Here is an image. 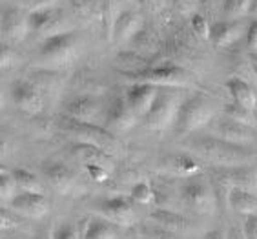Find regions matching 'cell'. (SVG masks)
<instances>
[{
  "mask_svg": "<svg viewBox=\"0 0 257 239\" xmlns=\"http://www.w3.org/2000/svg\"><path fill=\"white\" fill-rule=\"evenodd\" d=\"M188 148L199 154L203 159L217 166H242L252 165L257 154L252 148L242 145H233L215 137V135H199L188 141Z\"/></svg>",
  "mask_w": 257,
  "mask_h": 239,
  "instance_id": "cell-1",
  "label": "cell"
},
{
  "mask_svg": "<svg viewBox=\"0 0 257 239\" xmlns=\"http://www.w3.org/2000/svg\"><path fill=\"white\" fill-rule=\"evenodd\" d=\"M213 117H215L213 100L208 99L206 95H193L184 102H181L175 126H177L179 134L190 135L199 132L201 128H206Z\"/></svg>",
  "mask_w": 257,
  "mask_h": 239,
  "instance_id": "cell-2",
  "label": "cell"
},
{
  "mask_svg": "<svg viewBox=\"0 0 257 239\" xmlns=\"http://www.w3.org/2000/svg\"><path fill=\"white\" fill-rule=\"evenodd\" d=\"M79 57V40L71 31L48 37L39 46V59L48 68H68Z\"/></svg>",
  "mask_w": 257,
  "mask_h": 239,
  "instance_id": "cell-3",
  "label": "cell"
},
{
  "mask_svg": "<svg viewBox=\"0 0 257 239\" xmlns=\"http://www.w3.org/2000/svg\"><path fill=\"white\" fill-rule=\"evenodd\" d=\"M181 199L192 212L201 215L212 214L217 204V194L213 188L212 181L197 174L186 177L181 184Z\"/></svg>",
  "mask_w": 257,
  "mask_h": 239,
  "instance_id": "cell-4",
  "label": "cell"
},
{
  "mask_svg": "<svg viewBox=\"0 0 257 239\" xmlns=\"http://www.w3.org/2000/svg\"><path fill=\"white\" fill-rule=\"evenodd\" d=\"M130 80H134V84H152V86H188L192 82V73L186 71L183 66L177 64H161V66H150L146 70L137 71L132 75H124Z\"/></svg>",
  "mask_w": 257,
  "mask_h": 239,
  "instance_id": "cell-5",
  "label": "cell"
},
{
  "mask_svg": "<svg viewBox=\"0 0 257 239\" xmlns=\"http://www.w3.org/2000/svg\"><path fill=\"white\" fill-rule=\"evenodd\" d=\"M64 128L77 135L80 143L97 146V148L104 150L109 155L120 150V143L117 141V137L111 132H108L104 126H97L95 123H79V121L73 119H66Z\"/></svg>",
  "mask_w": 257,
  "mask_h": 239,
  "instance_id": "cell-6",
  "label": "cell"
},
{
  "mask_svg": "<svg viewBox=\"0 0 257 239\" xmlns=\"http://www.w3.org/2000/svg\"><path fill=\"white\" fill-rule=\"evenodd\" d=\"M212 184L219 188L239 190H257V168L252 165L242 166H215L212 172Z\"/></svg>",
  "mask_w": 257,
  "mask_h": 239,
  "instance_id": "cell-7",
  "label": "cell"
},
{
  "mask_svg": "<svg viewBox=\"0 0 257 239\" xmlns=\"http://www.w3.org/2000/svg\"><path fill=\"white\" fill-rule=\"evenodd\" d=\"M179 106H181V102L175 95L159 93L150 111L144 115V125L154 132H163V130L170 128L172 125H175Z\"/></svg>",
  "mask_w": 257,
  "mask_h": 239,
  "instance_id": "cell-8",
  "label": "cell"
},
{
  "mask_svg": "<svg viewBox=\"0 0 257 239\" xmlns=\"http://www.w3.org/2000/svg\"><path fill=\"white\" fill-rule=\"evenodd\" d=\"M97 212L100 217L108 219L109 223H113L115 226H134L137 223V214L134 208V201L128 197H108L97 203Z\"/></svg>",
  "mask_w": 257,
  "mask_h": 239,
  "instance_id": "cell-9",
  "label": "cell"
},
{
  "mask_svg": "<svg viewBox=\"0 0 257 239\" xmlns=\"http://www.w3.org/2000/svg\"><path fill=\"white\" fill-rule=\"evenodd\" d=\"M137 115L132 111L130 104L126 102V97H113L109 100L106 113H104V128L111 132V134H122L128 132L130 128H134L137 123Z\"/></svg>",
  "mask_w": 257,
  "mask_h": 239,
  "instance_id": "cell-10",
  "label": "cell"
},
{
  "mask_svg": "<svg viewBox=\"0 0 257 239\" xmlns=\"http://www.w3.org/2000/svg\"><path fill=\"white\" fill-rule=\"evenodd\" d=\"M208 128L212 132L210 135H215L219 139L233 143V145L248 146V145H252L253 139H255L253 128H248V126H242V125H239V123H233L232 119H228L224 115L213 117L212 123L208 125Z\"/></svg>",
  "mask_w": 257,
  "mask_h": 239,
  "instance_id": "cell-11",
  "label": "cell"
},
{
  "mask_svg": "<svg viewBox=\"0 0 257 239\" xmlns=\"http://www.w3.org/2000/svg\"><path fill=\"white\" fill-rule=\"evenodd\" d=\"M11 100H13V104L19 108L20 111H24V113H40L42 108H44V97L40 93V90L33 82L26 79H19L15 80L13 84H11Z\"/></svg>",
  "mask_w": 257,
  "mask_h": 239,
  "instance_id": "cell-12",
  "label": "cell"
},
{
  "mask_svg": "<svg viewBox=\"0 0 257 239\" xmlns=\"http://www.w3.org/2000/svg\"><path fill=\"white\" fill-rule=\"evenodd\" d=\"M30 28L31 31L42 35L44 39L66 31V20L62 11L55 8H42L33 11L30 15Z\"/></svg>",
  "mask_w": 257,
  "mask_h": 239,
  "instance_id": "cell-13",
  "label": "cell"
},
{
  "mask_svg": "<svg viewBox=\"0 0 257 239\" xmlns=\"http://www.w3.org/2000/svg\"><path fill=\"white\" fill-rule=\"evenodd\" d=\"M11 212L19 215H26L31 219H42L50 212V201L44 194H33V192H20L10 201Z\"/></svg>",
  "mask_w": 257,
  "mask_h": 239,
  "instance_id": "cell-14",
  "label": "cell"
},
{
  "mask_svg": "<svg viewBox=\"0 0 257 239\" xmlns=\"http://www.w3.org/2000/svg\"><path fill=\"white\" fill-rule=\"evenodd\" d=\"M68 119L79 123H93L102 113V102L95 95H77L64 104Z\"/></svg>",
  "mask_w": 257,
  "mask_h": 239,
  "instance_id": "cell-15",
  "label": "cell"
},
{
  "mask_svg": "<svg viewBox=\"0 0 257 239\" xmlns=\"http://www.w3.org/2000/svg\"><path fill=\"white\" fill-rule=\"evenodd\" d=\"M0 31L6 40L10 42H22L31 31L30 28V17L26 15L22 10L10 8L6 10L0 17Z\"/></svg>",
  "mask_w": 257,
  "mask_h": 239,
  "instance_id": "cell-16",
  "label": "cell"
},
{
  "mask_svg": "<svg viewBox=\"0 0 257 239\" xmlns=\"http://www.w3.org/2000/svg\"><path fill=\"white\" fill-rule=\"evenodd\" d=\"M159 90L157 86H152V84H132L126 90L124 97H126V102L130 104L132 111H134L137 117H143L148 113L152 104H154V100L157 99Z\"/></svg>",
  "mask_w": 257,
  "mask_h": 239,
  "instance_id": "cell-17",
  "label": "cell"
},
{
  "mask_svg": "<svg viewBox=\"0 0 257 239\" xmlns=\"http://www.w3.org/2000/svg\"><path fill=\"white\" fill-rule=\"evenodd\" d=\"M141 30H143V19L139 13L132 10L120 11L115 17L109 39H113L115 42H128V40H134Z\"/></svg>",
  "mask_w": 257,
  "mask_h": 239,
  "instance_id": "cell-18",
  "label": "cell"
},
{
  "mask_svg": "<svg viewBox=\"0 0 257 239\" xmlns=\"http://www.w3.org/2000/svg\"><path fill=\"white\" fill-rule=\"evenodd\" d=\"M246 33V26L241 20H232V22H215L210 26V40L215 48H228L232 46L241 35Z\"/></svg>",
  "mask_w": 257,
  "mask_h": 239,
  "instance_id": "cell-19",
  "label": "cell"
},
{
  "mask_svg": "<svg viewBox=\"0 0 257 239\" xmlns=\"http://www.w3.org/2000/svg\"><path fill=\"white\" fill-rule=\"evenodd\" d=\"M44 175H46V179H48V183H50L57 192H60V194L71 192L75 183H77L73 170L68 168V166L62 165V163H48V165H44Z\"/></svg>",
  "mask_w": 257,
  "mask_h": 239,
  "instance_id": "cell-20",
  "label": "cell"
},
{
  "mask_svg": "<svg viewBox=\"0 0 257 239\" xmlns=\"http://www.w3.org/2000/svg\"><path fill=\"white\" fill-rule=\"evenodd\" d=\"M226 90H228V93L232 95L233 104L242 106V108H246V110L255 111L257 95H255V90L248 84L246 80L239 79V77H232V79L226 82Z\"/></svg>",
  "mask_w": 257,
  "mask_h": 239,
  "instance_id": "cell-21",
  "label": "cell"
},
{
  "mask_svg": "<svg viewBox=\"0 0 257 239\" xmlns=\"http://www.w3.org/2000/svg\"><path fill=\"white\" fill-rule=\"evenodd\" d=\"M71 154H73V157H77L82 165H100V166H104V168H109L111 163H113L111 155L106 154L104 150L97 148V146H93V145H88V143H80V141L71 146Z\"/></svg>",
  "mask_w": 257,
  "mask_h": 239,
  "instance_id": "cell-22",
  "label": "cell"
},
{
  "mask_svg": "<svg viewBox=\"0 0 257 239\" xmlns=\"http://www.w3.org/2000/svg\"><path fill=\"white\" fill-rule=\"evenodd\" d=\"M150 219L154 221V224H159V226H163V228L170 230L173 234H177V232H188L192 230V221L186 219L184 215L177 214V212H172V210H154L152 214H150Z\"/></svg>",
  "mask_w": 257,
  "mask_h": 239,
  "instance_id": "cell-23",
  "label": "cell"
},
{
  "mask_svg": "<svg viewBox=\"0 0 257 239\" xmlns=\"http://www.w3.org/2000/svg\"><path fill=\"white\" fill-rule=\"evenodd\" d=\"M228 204L235 214L241 215H257V195L250 190L233 188L228 192Z\"/></svg>",
  "mask_w": 257,
  "mask_h": 239,
  "instance_id": "cell-24",
  "label": "cell"
},
{
  "mask_svg": "<svg viewBox=\"0 0 257 239\" xmlns=\"http://www.w3.org/2000/svg\"><path fill=\"white\" fill-rule=\"evenodd\" d=\"M82 239H117V226L104 217H91L84 223L80 232Z\"/></svg>",
  "mask_w": 257,
  "mask_h": 239,
  "instance_id": "cell-25",
  "label": "cell"
},
{
  "mask_svg": "<svg viewBox=\"0 0 257 239\" xmlns=\"http://www.w3.org/2000/svg\"><path fill=\"white\" fill-rule=\"evenodd\" d=\"M166 166L177 175H183V177H192V175H197L201 172L197 159H193L190 154L170 155V157H166Z\"/></svg>",
  "mask_w": 257,
  "mask_h": 239,
  "instance_id": "cell-26",
  "label": "cell"
},
{
  "mask_svg": "<svg viewBox=\"0 0 257 239\" xmlns=\"http://www.w3.org/2000/svg\"><path fill=\"white\" fill-rule=\"evenodd\" d=\"M11 175H13V181H15V184L19 186L20 190H22V192L44 194V184H42V181H40L39 177L33 174V172H30V170L17 168Z\"/></svg>",
  "mask_w": 257,
  "mask_h": 239,
  "instance_id": "cell-27",
  "label": "cell"
},
{
  "mask_svg": "<svg viewBox=\"0 0 257 239\" xmlns=\"http://www.w3.org/2000/svg\"><path fill=\"white\" fill-rule=\"evenodd\" d=\"M117 62L120 64L122 68V73L124 75H132V73H137V71H143L146 68H150V62L146 57H143L141 53L137 51H130V53H122V55L117 59Z\"/></svg>",
  "mask_w": 257,
  "mask_h": 239,
  "instance_id": "cell-28",
  "label": "cell"
},
{
  "mask_svg": "<svg viewBox=\"0 0 257 239\" xmlns=\"http://www.w3.org/2000/svg\"><path fill=\"white\" fill-rule=\"evenodd\" d=\"M223 115L228 117V119H232L233 123H239L242 126H248V128H255V113L252 110H246V108H242V106H237L230 102L223 108Z\"/></svg>",
  "mask_w": 257,
  "mask_h": 239,
  "instance_id": "cell-29",
  "label": "cell"
},
{
  "mask_svg": "<svg viewBox=\"0 0 257 239\" xmlns=\"http://www.w3.org/2000/svg\"><path fill=\"white\" fill-rule=\"evenodd\" d=\"M130 199L137 204H144V206L155 203L154 186H152L150 183H146V181H141V183H137L134 188H132V192H130Z\"/></svg>",
  "mask_w": 257,
  "mask_h": 239,
  "instance_id": "cell-30",
  "label": "cell"
},
{
  "mask_svg": "<svg viewBox=\"0 0 257 239\" xmlns=\"http://www.w3.org/2000/svg\"><path fill=\"white\" fill-rule=\"evenodd\" d=\"M73 8L84 19H95L97 15H102V6L99 4V0H75Z\"/></svg>",
  "mask_w": 257,
  "mask_h": 239,
  "instance_id": "cell-31",
  "label": "cell"
},
{
  "mask_svg": "<svg viewBox=\"0 0 257 239\" xmlns=\"http://www.w3.org/2000/svg\"><path fill=\"white\" fill-rule=\"evenodd\" d=\"M250 10V0H223V11L228 19H241Z\"/></svg>",
  "mask_w": 257,
  "mask_h": 239,
  "instance_id": "cell-32",
  "label": "cell"
},
{
  "mask_svg": "<svg viewBox=\"0 0 257 239\" xmlns=\"http://www.w3.org/2000/svg\"><path fill=\"white\" fill-rule=\"evenodd\" d=\"M17 195V184L13 181V175L8 174L0 175V201H11Z\"/></svg>",
  "mask_w": 257,
  "mask_h": 239,
  "instance_id": "cell-33",
  "label": "cell"
},
{
  "mask_svg": "<svg viewBox=\"0 0 257 239\" xmlns=\"http://www.w3.org/2000/svg\"><path fill=\"white\" fill-rule=\"evenodd\" d=\"M15 148H17V143L13 139V135L10 132H6L4 128H0V161L11 157Z\"/></svg>",
  "mask_w": 257,
  "mask_h": 239,
  "instance_id": "cell-34",
  "label": "cell"
},
{
  "mask_svg": "<svg viewBox=\"0 0 257 239\" xmlns=\"http://www.w3.org/2000/svg\"><path fill=\"white\" fill-rule=\"evenodd\" d=\"M192 30L193 33L203 40H210V22L204 19L203 15H195L192 17Z\"/></svg>",
  "mask_w": 257,
  "mask_h": 239,
  "instance_id": "cell-35",
  "label": "cell"
},
{
  "mask_svg": "<svg viewBox=\"0 0 257 239\" xmlns=\"http://www.w3.org/2000/svg\"><path fill=\"white\" fill-rule=\"evenodd\" d=\"M53 239H82V234L75 224L64 223L53 230Z\"/></svg>",
  "mask_w": 257,
  "mask_h": 239,
  "instance_id": "cell-36",
  "label": "cell"
},
{
  "mask_svg": "<svg viewBox=\"0 0 257 239\" xmlns=\"http://www.w3.org/2000/svg\"><path fill=\"white\" fill-rule=\"evenodd\" d=\"M143 234L148 239H179L177 234H173L170 230L159 226V224H148L143 228Z\"/></svg>",
  "mask_w": 257,
  "mask_h": 239,
  "instance_id": "cell-37",
  "label": "cell"
},
{
  "mask_svg": "<svg viewBox=\"0 0 257 239\" xmlns=\"http://www.w3.org/2000/svg\"><path fill=\"white\" fill-rule=\"evenodd\" d=\"M19 226H20V219L17 217L15 212H10V210L0 208V232L19 228Z\"/></svg>",
  "mask_w": 257,
  "mask_h": 239,
  "instance_id": "cell-38",
  "label": "cell"
},
{
  "mask_svg": "<svg viewBox=\"0 0 257 239\" xmlns=\"http://www.w3.org/2000/svg\"><path fill=\"white\" fill-rule=\"evenodd\" d=\"M17 60H19V57H17V53L11 50L10 46L0 44V70H6V68L15 66Z\"/></svg>",
  "mask_w": 257,
  "mask_h": 239,
  "instance_id": "cell-39",
  "label": "cell"
},
{
  "mask_svg": "<svg viewBox=\"0 0 257 239\" xmlns=\"http://www.w3.org/2000/svg\"><path fill=\"white\" fill-rule=\"evenodd\" d=\"M86 174L89 175V179H93L95 183H104V181H108L109 177V172L108 168H104L100 165H84Z\"/></svg>",
  "mask_w": 257,
  "mask_h": 239,
  "instance_id": "cell-40",
  "label": "cell"
},
{
  "mask_svg": "<svg viewBox=\"0 0 257 239\" xmlns=\"http://www.w3.org/2000/svg\"><path fill=\"white\" fill-rule=\"evenodd\" d=\"M246 46L248 50L252 51V53H257V20H252L250 24L246 26Z\"/></svg>",
  "mask_w": 257,
  "mask_h": 239,
  "instance_id": "cell-41",
  "label": "cell"
},
{
  "mask_svg": "<svg viewBox=\"0 0 257 239\" xmlns=\"http://www.w3.org/2000/svg\"><path fill=\"white\" fill-rule=\"evenodd\" d=\"M244 239H257V215H248L242 224Z\"/></svg>",
  "mask_w": 257,
  "mask_h": 239,
  "instance_id": "cell-42",
  "label": "cell"
},
{
  "mask_svg": "<svg viewBox=\"0 0 257 239\" xmlns=\"http://www.w3.org/2000/svg\"><path fill=\"white\" fill-rule=\"evenodd\" d=\"M139 4L143 6V8H146L148 11H159L164 8L166 0H139Z\"/></svg>",
  "mask_w": 257,
  "mask_h": 239,
  "instance_id": "cell-43",
  "label": "cell"
},
{
  "mask_svg": "<svg viewBox=\"0 0 257 239\" xmlns=\"http://www.w3.org/2000/svg\"><path fill=\"white\" fill-rule=\"evenodd\" d=\"M204 239H230V235H228V232L224 228H215V230H210L204 235Z\"/></svg>",
  "mask_w": 257,
  "mask_h": 239,
  "instance_id": "cell-44",
  "label": "cell"
},
{
  "mask_svg": "<svg viewBox=\"0 0 257 239\" xmlns=\"http://www.w3.org/2000/svg\"><path fill=\"white\" fill-rule=\"evenodd\" d=\"M33 239H53V232H50V230L42 228V230H39V232L35 234V237H33Z\"/></svg>",
  "mask_w": 257,
  "mask_h": 239,
  "instance_id": "cell-45",
  "label": "cell"
},
{
  "mask_svg": "<svg viewBox=\"0 0 257 239\" xmlns=\"http://www.w3.org/2000/svg\"><path fill=\"white\" fill-rule=\"evenodd\" d=\"M248 13L257 15V0H250V10H248Z\"/></svg>",
  "mask_w": 257,
  "mask_h": 239,
  "instance_id": "cell-46",
  "label": "cell"
},
{
  "mask_svg": "<svg viewBox=\"0 0 257 239\" xmlns=\"http://www.w3.org/2000/svg\"><path fill=\"white\" fill-rule=\"evenodd\" d=\"M6 104V97H4V91H2V88H0V110L4 108Z\"/></svg>",
  "mask_w": 257,
  "mask_h": 239,
  "instance_id": "cell-47",
  "label": "cell"
},
{
  "mask_svg": "<svg viewBox=\"0 0 257 239\" xmlns=\"http://www.w3.org/2000/svg\"><path fill=\"white\" fill-rule=\"evenodd\" d=\"M250 60H252V64L257 66V53H250Z\"/></svg>",
  "mask_w": 257,
  "mask_h": 239,
  "instance_id": "cell-48",
  "label": "cell"
},
{
  "mask_svg": "<svg viewBox=\"0 0 257 239\" xmlns=\"http://www.w3.org/2000/svg\"><path fill=\"white\" fill-rule=\"evenodd\" d=\"M2 174H8V168H6V166L0 163V175H2Z\"/></svg>",
  "mask_w": 257,
  "mask_h": 239,
  "instance_id": "cell-49",
  "label": "cell"
},
{
  "mask_svg": "<svg viewBox=\"0 0 257 239\" xmlns=\"http://www.w3.org/2000/svg\"><path fill=\"white\" fill-rule=\"evenodd\" d=\"M252 70H253V73H255V77H257V66L255 64H252Z\"/></svg>",
  "mask_w": 257,
  "mask_h": 239,
  "instance_id": "cell-50",
  "label": "cell"
}]
</instances>
